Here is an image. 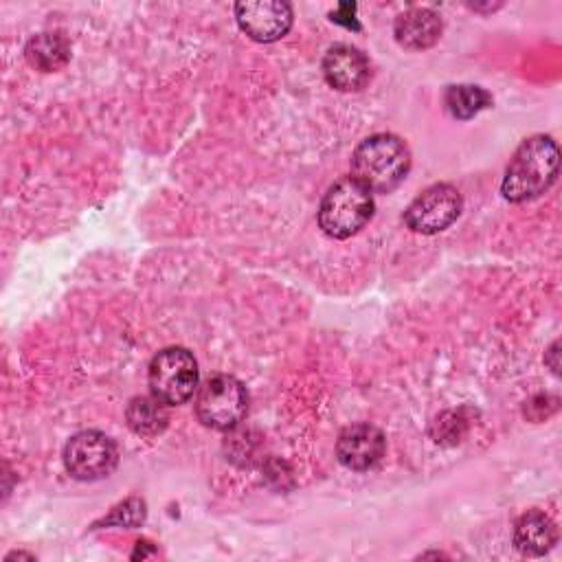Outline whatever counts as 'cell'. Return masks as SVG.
Returning <instances> with one entry per match:
<instances>
[{"label":"cell","mask_w":562,"mask_h":562,"mask_svg":"<svg viewBox=\"0 0 562 562\" xmlns=\"http://www.w3.org/2000/svg\"><path fill=\"white\" fill-rule=\"evenodd\" d=\"M125 417H127V426L136 435H143V437L160 435L169 422L165 404L160 400H156L154 395L151 397H145V395L132 397L127 404Z\"/></svg>","instance_id":"5bb4252c"},{"label":"cell","mask_w":562,"mask_h":562,"mask_svg":"<svg viewBox=\"0 0 562 562\" xmlns=\"http://www.w3.org/2000/svg\"><path fill=\"white\" fill-rule=\"evenodd\" d=\"M147 384L165 406L184 404L198 386V362L187 349L167 347L151 358Z\"/></svg>","instance_id":"277c9868"},{"label":"cell","mask_w":562,"mask_h":562,"mask_svg":"<svg viewBox=\"0 0 562 562\" xmlns=\"http://www.w3.org/2000/svg\"><path fill=\"white\" fill-rule=\"evenodd\" d=\"M248 411V393L244 384L233 375L211 378L198 393L195 413L198 419L213 430L235 428Z\"/></svg>","instance_id":"5b68a950"},{"label":"cell","mask_w":562,"mask_h":562,"mask_svg":"<svg viewBox=\"0 0 562 562\" xmlns=\"http://www.w3.org/2000/svg\"><path fill=\"white\" fill-rule=\"evenodd\" d=\"M558 542L553 520L542 512H529L516 522L514 544L525 555H544Z\"/></svg>","instance_id":"7c38bea8"},{"label":"cell","mask_w":562,"mask_h":562,"mask_svg":"<svg viewBox=\"0 0 562 562\" xmlns=\"http://www.w3.org/2000/svg\"><path fill=\"white\" fill-rule=\"evenodd\" d=\"M443 103L454 119H472L492 103V94L481 86H450L443 94Z\"/></svg>","instance_id":"9a60e30c"},{"label":"cell","mask_w":562,"mask_h":562,"mask_svg":"<svg viewBox=\"0 0 562 562\" xmlns=\"http://www.w3.org/2000/svg\"><path fill=\"white\" fill-rule=\"evenodd\" d=\"M331 20L347 26V29H356V31L360 29V24L356 22V4H351V2L338 4V9L331 13Z\"/></svg>","instance_id":"e0dca14e"},{"label":"cell","mask_w":562,"mask_h":562,"mask_svg":"<svg viewBox=\"0 0 562 562\" xmlns=\"http://www.w3.org/2000/svg\"><path fill=\"white\" fill-rule=\"evenodd\" d=\"M373 198L353 178L334 182L321 200L318 226L334 239H347L356 235L373 217Z\"/></svg>","instance_id":"3957f363"},{"label":"cell","mask_w":562,"mask_h":562,"mask_svg":"<svg viewBox=\"0 0 562 562\" xmlns=\"http://www.w3.org/2000/svg\"><path fill=\"white\" fill-rule=\"evenodd\" d=\"M235 18L239 29L255 42H277L292 26V7L281 0L237 2Z\"/></svg>","instance_id":"ba28073f"},{"label":"cell","mask_w":562,"mask_h":562,"mask_svg":"<svg viewBox=\"0 0 562 562\" xmlns=\"http://www.w3.org/2000/svg\"><path fill=\"white\" fill-rule=\"evenodd\" d=\"M384 435L371 424L347 426L336 441V457L349 470H369L384 454Z\"/></svg>","instance_id":"9c48e42d"},{"label":"cell","mask_w":562,"mask_h":562,"mask_svg":"<svg viewBox=\"0 0 562 562\" xmlns=\"http://www.w3.org/2000/svg\"><path fill=\"white\" fill-rule=\"evenodd\" d=\"M560 149L551 136L536 134L520 143L507 165L501 193L509 202L540 198L558 178Z\"/></svg>","instance_id":"6da1fadb"},{"label":"cell","mask_w":562,"mask_h":562,"mask_svg":"<svg viewBox=\"0 0 562 562\" xmlns=\"http://www.w3.org/2000/svg\"><path fill=\"white\" fill-rule=\"evenodd\" d=\"M119 461L116 443L101 430H81L64 448V465L79 481L108 476Z\"/></svg>","instance_id":"8992f818"},{"label":"cell","mask_w":562,"mask_h":562,"mask_svg":"<svg viewBox=\"0 0 562 562\" xmlns=\"http://www.w3.org/2000/svg\"><path fill=\"white\" fill-rule=\"evenodd\" d=\"M323 75L331 88L356 92L369 81V61L356 46L336 44L323 57Z\"/></svg>","instance_id":"30bf717a"},{"label":"cell","mask_w":562,"mask_h":562,"mask_svg":"<svg viewBox=\"0 0 562 562\" xmlns=\"http://www.w3.org/2000/svg\"><path fill=\"white\" fill-rule=\"evenodd\" d=\"M145 520V503L140 498H127L125 503L116 505L108 518H103V525H116V527H136Z\"/></svg>","instance_id":"2e32d148"},{"label":"cell","mask_w":562,"mask_h":562,"mask_svg":"<svg viewBox=\"0 0 562 562\" xmlns=\"http://www.w3.org/2000/svg\"><path fill=\"white\" fill-rule=\"evenodd\" d=\"M395 40L408 50L430 48L441 35V18L432 9H411L395 20Z\"/></svg>","instance_id":"8fae6325"},{"label":"cell","mask_w":562,"mask_h":562,"mask_svg":"<svg viewBox=\"0 0 562 562\" xmlns=\"http://www.w3.org/2000/svg\"><path fill=\"white\" fill-rule=\"evenodd\" d=\"M463 200L452 184H432L422 191L404 211V222L411 231L435 235L448 228L461 213Z\"/></svg>","instance_id":"52a82bcc"},{"label":"cell","mask_w":562,"mask_h":562,"mask_svg":"<svg viewBox=\"0 0 562 562\" xmlns=\"http://www.w3.org/2000/svg\"><path fill=\"white\" fill-rule=\"evenodd\" d=\"M26 59L42 72L59 70L70 57V44L61 33H40L26 44Z\"/></svg>","instance_id":"4fadbf2b"},{"label":"cell","mask_w":562,"mask_h":562,"mask_svg":"<svg viewBox=\"0 0 562 562\" xmlns=\"http://www.w3.org/2000/svg\"><path fill=\"white\" fill-rule=\"evenodd\" d=\"M411 169L406 143L393 134L364 138L351 156V178L371 193L393 191Z\"/></svg>","instance_id":"7a4b0ae2"}]
</instances>
